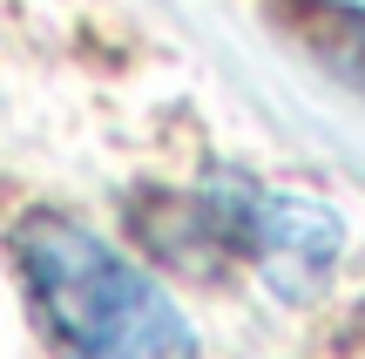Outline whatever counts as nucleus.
<instances>
[{
  "instance_id": "1",
  "label": "nucleus",
  "mask_w": 365,
  "mask_h": 359,
  "mask_svg": "<svg viewBox=\"0 0 365 359\" xmlns=\"http://www.w3.org/2000/svg\"><path fill=\"white\" fill-rule=\"evenodd\" d=\"M14 258L34 292L54 353L68 359H196L182 312L122 251L68 217H27L14 231Z\"/></svg>"
}]
</instances>
